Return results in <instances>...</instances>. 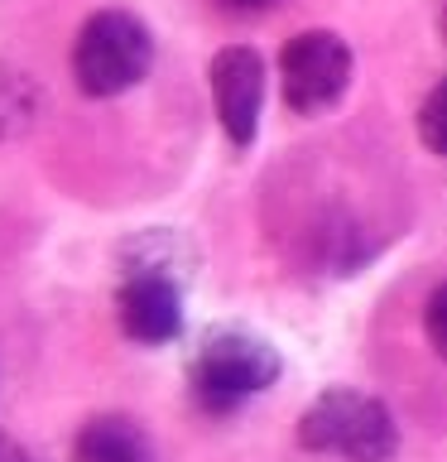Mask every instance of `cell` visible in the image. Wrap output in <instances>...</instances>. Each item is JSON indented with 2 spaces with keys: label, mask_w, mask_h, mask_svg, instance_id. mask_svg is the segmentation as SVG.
Segmentation results:
<instances>
[{
  "label": "cell",
  "mask_w": 447,
  "mask_h": 462,
  "mask_svg": "<svg viewBox=\"0 0 447 462\" xmlns=\"http://www.w3.org/2000/svg\"><path fill=\"white\" fill-rule=\"evenodd\" d=\"M72 462H159L150 433L125 414L87 419L72 439Z\"/></svg>",
  "instance_id": "52a82bcc"
},
{
  "label": "cell",
  "mask_w": 447,
  "mask_h": 462,
  "mask_svg": "<svg viewBox=\"0 0 447 462\" xmlns=\"http://www.w3.org/2000/svg\"><path fill=\"white\" fill-rule=\"evenodd\" d=\"M424 332L433 342V352L447 361V284H438L428 294V309H424Z\"/></svg>",
  "instance_id": "8fae6325"
},
{
  "label": "cell",
  "mask_w": 447,
  "mask_h": 462,
  "mask_svg": "<svg viewBox=\"0 0 447 462\" xmlns=\"http://www.w3.org/2000/svg\"><path fill=\"white\" fill-rule=\"evenodd\" d=\"M121 332L140 346H164L183 332V284L164 274H125L115 294Z\"/></svg>",
  "instance_id": "8992f818"
},
{
  "label": "cell",
  "mask_w": 447,
  "mask_h": 462,
  "mask_svg": "<svg viewBox=\"0 0 447 462\" xmlns=\"http://www.w3.org/2000/svg\"><path fill=\"white\" fill-rule=\"evenodd\" d=\"M279 381V352L255 337L245 328H216L202 337V346L193 352V366H187V385H193V400L207 414H231L241 410L245 400L265 395V390Z\"/></svg>",
  "instance_id": "7a4b0ae2"
},
{
  "label": "cell",
  "mask_w": 447,
  "mask_h": 462,
  "mask_svg": "<svg viewBox=\"0 0 447 462\" xmlns=\"http://www.w3.org/2000/svg\"><path fill=\"white\" fill-rule=\"evenodd\" d=\"M346 82H351V49L342 34L332 29H303L284 43L279 53V87L288 111L317 116L327 106H337Z\"/></svg>",
  "instance_id": "277c9868"
},
{
  "label": "cell",
  "mask_w": 447,
  "mask_h": 462,
  "mask_svg": "<svg viewBox=\"0 0 447 462\" xmlns=\"http://www.w3.org/2000/svg\"><path fill=\"white\" fill-rule=\"evenodd\" d=\"M154 63V39L130 10H96L87 14L72 39V82L78 92L106 101L144 82Z\"/></svg>",
  "instance_id": "3957f363"
},
{
  "label": "cell",
  "mask_w": 447,
  "mask_h": 462,
  "mask_svg": "<svg viewBox=\"0 0 447 462\" xmlns=\"http://www.w3.org/2000/svg\"><path fill=\"white\" fill-rule=\"evenodd\" d=\"M0 462H29V453L10 439V433H0Z\"/></svg>",
  "instance_id": "4fadbf2b"
},
{
  "label": "cell",
  "mask_w": 447,
  "mask_h": 462,
  "mask_svg": "<svg viewBox=\"0 0 447 462\" xmlns=\"http://www.w3.org/2000/svg\"><path fill=\"white\" fill-rule=\"evenodd\" d=\"M269 5H274V0H222V10H231V14H260Z\"/></svg>",
  "instance_id": "7c38bea8"
},
{
  "label": "cell",
  "mask_w": 447,
  "mask_h": 462,
  "mask_svg": "<svg viewBox=\"0 0 447 462\" xmlns=\"http://www.w3.org/2000/svg\"><path fill=\"white\" fill-rule=\"evenodd\" d=\"M418 135H424V144L433 154L447 159V78L433 87L424 97V106H418Z\"/></svg>",
  "instance_id": "30bf717a"
},
{
  "label": "cell",
  "mask_w": 447,
  "mask_h": 462,
  "mask_svg": "<svg viewBox=\"0 0 447 462\" xmlns=\"http://www.w3.org/2000/svg\"><path fill=\"white\" fill-rule=\"evenodd\" d=\"M298 443L308 453H332L342 462H395L399 424L385 410V400L360 390H323L298 419Z\"/></svg>",
  "instance_id": "6da1fadb"
},
{
  "label": "cell",
  "mask_w": 447,
  "mask_h": 462,
  "mask_svg": "<svg viewBox=\"0 0 447 462\" xmlns=\"http://www.w3.org/2000/svg\"><path fill=\"white\" fill-rule=\"evenodd\" d=\"M121 265L125 274H164V280H187V270H193V251L183 245L178 231H140V236H130L121 245Z\"/></svg>",
  "instance_id": "ba28073f"
},
{
  "label": "cell",
  "mask_w": 447,
  "mask_h": 462,
  "mask_svg": "<svg viewBox=\"0 0 447 462\" xmlns=\"http://www.w3.org/2000/svg\"><path fill=\"white\" fill-rule=\"evenodd\" d=\"M207 78H212L216 121H222L226 140L236 150H245L260 130V106H265V63H260L255 49L231 43V49H222L212 58Z\"/></svg>",
  "instance_id": "5b68a950"
},
{
  "label": "cell",
  "mask_w": 447,
  "mask_h": 462,
  "mask_svg": "<svg viewBox=\"0 0 447 462\" xmlns=\"http://www.w3.org/2000/svg\"><path fill=\"white\" fill-rule=\"evenodd\" d=\"M34 111H39V101H34V92H29V82L20 78V72L0 68V140L20 135V130L34 121Z\"/></svg>",
  "instance_id": "9c48e42d"
},
{
  "label": "cell",
  "mask_w": 447,
  "mask_h": 462,
  "mask_svg": "<svg viewBox=\"0 0 447 462\" xmlns=\"http://www.w3.org/2000/svg\"><path fill=\"white\" fill-rule=\"evenodd\" d=\"M442 34H447V14H442Z\"/></svg>",
  "instance_id": "5bb4252c"
}]
</instances>
